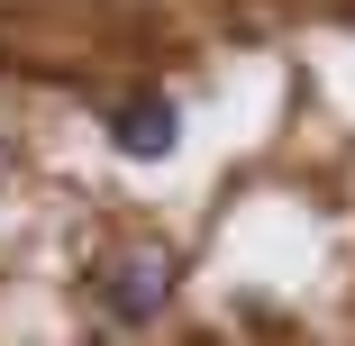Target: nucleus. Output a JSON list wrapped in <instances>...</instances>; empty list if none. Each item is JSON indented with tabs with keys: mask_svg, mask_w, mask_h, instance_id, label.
<instances>
[{
	"mask_svg": "<svg viewBox=\"0 0 355 346\" xmlns=\"http://www.w3.org/2000/svg\"><path fill=\"white\" fill-rule=\"evenodd\" d=\"M110 146H119L128 164H164V155L182 146V110H173L164 92H119V101H110Z\"/></svg>",
	"mask_w": 355,
	"mask_h": 346,
	"instance_id": "2",
	"label": "nucleus"
},
{
	"mask_svg": "<svg viewBox=\"0 0 355 346\" xmlns=\"http://www.w3.org/2000/svg\"><path fill=\"white\" fill-rule=\"evenodd\" d=\"M83 292H92V310H101L110 328H155L164 301H173V255H164V246H128V255L92 264Z\"/></svg>",
	"mask_w": 355,
	"mask_h": 346,
	"instance_id": "1",
	"label": "nucleus"
}]
</instances>
